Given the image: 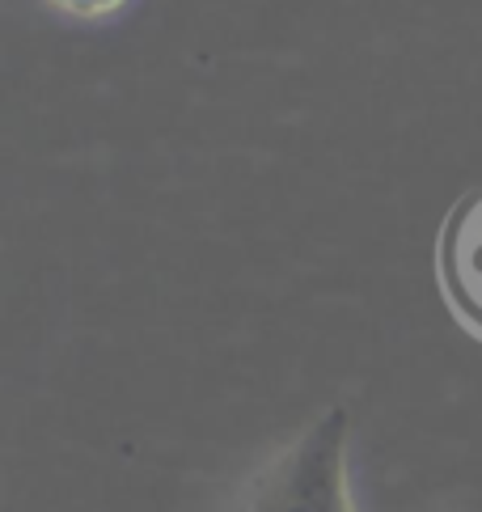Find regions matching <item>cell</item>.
I'll use <instances>...</instances> for the list:
<instances>
[{"label":"cell","mask_w":482,"mask_h":512,"mask_svg":"<svg viewBox=\"0 0 482 512\" xmlns=\"http://www.w3.org/2000/svg\"><path fill=\"white\" fill-rule=\"evenodd\" d=\"M43 5L60 9L68 17H110V13H119L127 0H43Z\"/></svg>","instance_id":"cell-3"},{"label":"cell","mask_w":482,"mask_h":512,"mask_svg":"<svg viewBox=\"0 0 482 512\" xmlns=\"http://www.w3.org/2000/svg\"><path fill=\"white\" fill-rule=\"evenodd\" d=\"M347 407H330L322 419L241 491L233 512H356L347 483Z\"/></svg>","instance_id":"cell-1"},{"label":"cell","mask_w":482,"mask_h":512,"mask_svg":"<svg viewBox=\"0 0 482 512\" xmlns=\"http://www.w3.org/2000/svg\"><path fill=\"white\" fill-rule=\"evenodd\" d=\"M440 276L449 301L482 331V199H466L440 242Z\"/></svg>","instance_id":"cell-2"}]
</instances>
